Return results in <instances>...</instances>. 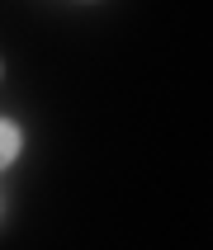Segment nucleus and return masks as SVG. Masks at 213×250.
<instances>
[{
  "mask_svg": "<svg viewBox=\"0 0 213 250\" xmlns=\"http://www.w3.org/2000/svg\"><path fill=\"white\" fill-rule=\"evenodd\" d=\"M24 151V132H19V123H10V118H0V170L14 166V156Z\"/></svg>",
  "mask_w": 213,
  "mask_h": 250,
  "instance_id": "nucleus-1",
  "label": "nucleus"
},
{
  "mask_svg": "<svg viewBox=\"0 0 213 250\" xmlns=\"http://www.w3.org/2000/svg\"><path fill=\"white\" fill-rule=\"evenodd\" d=\"M0 212H5V203H0Z\"/></svg>",
  "mask_w": 213,
  "mask_h": 250,
  "instance_id": "nucleus-2",
  "label": "nucleus"
}]
</instances>
